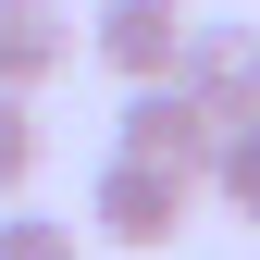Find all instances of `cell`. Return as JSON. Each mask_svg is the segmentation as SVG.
<instances>
[{"instance_id": "2", "label": "cell", "mask_w": 260, "mask_h": 260, "mask_svg": "<svg viewBox=\"0 0 260 260\" xmlns=\"http://www.w3.org/2000/svg\"><path fill=\"white\" fill-rule=\"evenodd\" d=\"M174 87H186L211 124H260V25H186Z\"/></svg>"}, {"instance_id": "8", "label": "cell", "mask_w": 260, "mask_h": 260, "mask_svg": "<svg viewBox=\"0 0 260 260\" xmlns=\"http://www.w3.org/2000/svg\"><path fill=\"white\" fill-rule=\"evenodd\" d=\"M0 260H75V223H62V211H25V199H0Z\"/></svg>"}, {"instance_id": "6", "label": "cell", "mask_w": 260, "mask_h": 260, "mask_svg": "<svg viewBox=\"0 0 260 260\" xmlns=\"http://www.w3.org/2000/svg\"><path fill=\"white\" fill-rule=\"evenodd\" d=\"M199 186H211L236 223H260V124H223V137H211V161H199Z\"/></svg>"}, {"instance_id": "4", "label": "cell", "mask_w": 260, "mask_h": 260, "mask_svg": "<svg viewBox=\"0 0 260 260\" xmlns=\"http://www.w3.org/2000/svg\"><path fill=\"white\" fill-rule=\"evenodd\" d=\"M211 137H223V124L186 100L174 75H161V87H124V137H112L124 161H174V174H199V161H211Z\"/></svg>"}, {"instance_id": "7", "label": "cell", "mask_w": 260, "mask_h": 260, "mask_svg": "<svg viewBox=\"0 0 260 260\" xmlns=\"http://www.w3.org/2000/svg\"><path fill=\"white\" fill-rule=\"evenodd\" d=\"M38 100H13V87H0V199H25V186H38Z\"/></svg>"}, {"instance_id": "5", "label": "cell", "mask_w": 260, "mask_h": 260, "mask_svg": "<svg viewBox=\"0 0 260 260\" xmlns=\"http://www.w3.org/2000/svg\"><path fill=\"white\" fill-rule=\"evenodd\" d=\"M62 62H75V13H62V0H0V87L38 100Z\"/></svg>"}, {"instance_id": "1", "label": "cell", "mask_w": 260, "mask_h": 260, "mask_svg": "<svg viewBox=\"0 0 260 260\" xmlns=\"http://www.w3.org/2000/svg\"><path fill=\"white\" fill-rule=\"evenodd\" d=\"M186 211H199V174H174V161H100V186H87V236H112V248H174L186 236Z\"/></svg>"}, {"instance_id": "3", "label": "cell", "mask_w": 260, "mask_h": 260, "mask_svg": "<svg viewBox=\"0 0 260 260\" xmlns=\"http://www.w3.org/2000/svg\"><path fill=\"white\" fill-rule=\"evenodd\" d=\"M87 50H100L124 87H161L174 50H186V0H100V13H87Z\"/></svg>"}]
</instances>
